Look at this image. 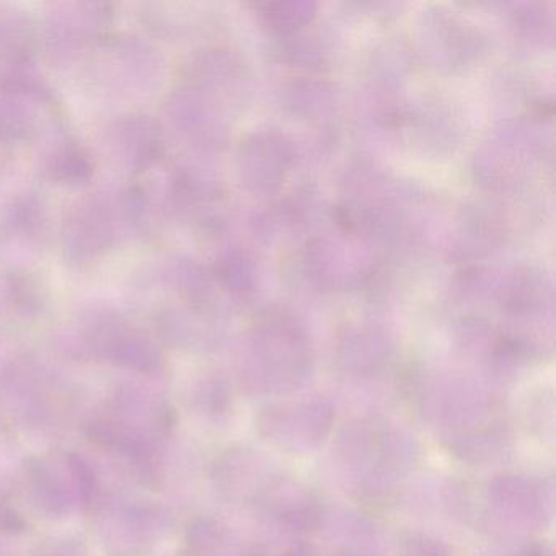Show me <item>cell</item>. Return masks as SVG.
Masks as SVG:
<instances>
[{"label": "cell", "mask_w": 556, "mask_h": 556, "mask_svg": "<svg viewBox=\"0 0 556 556\" xmlns=\"http://www.w3.org/2000/svg\"><path fill=\"white\" fill-rule=\"evenodd\" d=\"M0 165H2V152H0Z\"/></svg>", "instance_id": "8"}, {"label": "cell", "mask_w": 556, "mask_h": 556, "mask_svg": "<svg viewBox=\"0 0 556 556\" xmlns=\"http://www.w3.org/2000/svg\"><path fill=\"white\" fill-rule=\"evenodd\" d=\"M8 302L12 307H43V294L41 286L34 278L25 275H14L5 285Z\"/></svg>", "instance_id": "7"}, {"label": "cell", "mask_w": 556, "mask_h": 556, "mask_svg": "<svg viewBox=\"0 0 556 556\" xmlns=\"http://www.w3.org/2000/svg\"><path fill=\"white\" fill-rule=\"evenodd\" d=\"M31 41L28 18L15 12L0 14V56L18 60Z\"/></svg>", "instance_id": "6"}, {"label": "cell", "mask_w": 556, "mask_h": 556, "mask_svg": "<svg viewBox=\"0 0 556 556\" xmlns=\"http://www.w3.org/2000/svg\"><path fill=\"white\" fill-rule=\"evenodd\" d=\"M106 24L103 5L89 2L60 4L47 21V50L53 60L79 56L102 35Z\"/></svg>", "instance_id": "2"}, {"label": "cell", "mask_w": 556, "mask_h": 556, "mask_svg": "<svg viewBox=\"0 0 556 556\" xmlns=\"http://www.w3.org/2000/svg\"><path fill=\"white\" fill-rule=\"evenodd\" d=\"M54 131L53 138L48 139L41 151L43 170L58 181H77L89 177L92 164L79 142L63 129Z\"/></svg>", "instance_id": "5"}, {"label": "cell", "mask_w": 556, "mask_h": 556, "mask_svg": "<svg viewBox=\"0 0 556 556\" xmlns=\"http://www.w3.org/2000/svg\"><path fill=\"white\" fill-rule=\"evenodd\" d=\"M43 84L24 70L0 73V141L27 138L37 129L38 106L47 100Z\"/></svg>", "instance_id": "3"}, {"label": "cell", "mask_w": 556, "mask_h": 556, "mask_svg": "<svg viewBox=\"0 0 556 556\" xmlns=\"http://www.w3.org/2000/svg\"><path fill=\"white\" fill-rule=\"evenodd\" d=\"M144 201L132 194H92L71 213L64 232L66 252L76 262H93L115 245L123 230L144 223Z\"/></svg>", "instance_id": "1"}, {"label": "cell", "mask_w": 556, "mask_h": 556, "mask_svg": "<svg viewBox=\"0 0 556 556\" xmlns=\"http://www.w3.org/2000/svg\"><path fill=\"white\" fill-rule=\"evenodd\" d=\"M155 129L146 116L119 119L106 131V148L113 157L129 168H141L152 162L155 154Z\"/></svg>", "instance_id": "4"}]
</instances>
